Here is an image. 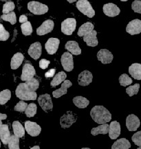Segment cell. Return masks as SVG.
Returning <instances> with one entry per match:
<instances>
[{"instance_id": "cell-1", "label": "cell", "mask_w": 141, "mask_h": 149, "mask_svg": "<svg viewBox=\"0 0 141 149\" xmlns=\"http://www.w3.org/2000/svg\"><path fill=\"white\" fill-rule=\"evenodd\" d=\"M90 116L94 122L99 124H103L110 122L112 114L103 106H95L90 111Z\"/></svg>"}, {"instance_id": "cell-2", "label": "cell", "mask_w": 141, "mask_h": 149, "mask_svg": "<svg viewBox=\"0 0 141 149\" xmlns=\"http://www.w3.org/2000/svg\"><path fill=\"white\" fill-rule=\"evenodd\" d=\"M15 95L18 98L21 100L28 101V100H37V94L35 91H32L30 89L26 83H21L17 87Z\"/></svg>"}, {"instance_id": "cell-3", "label": "cell", "mask_w": 141, "mask_h": 149, "mask_svg": "<svg viewBox=\"0 0 141 149\" xmlns=\"http://www.w3.org/2000/svg\"><path fill=\"white\" fill-rule=\"evenodd\" d=\"M76 6L81 13H82L83 15L88 17L92 18L95 15V11L92 7L88 0H79L77 2Z\"/></svg>"}, {"instance_id": "cell-4", "label": "cell", "mask_w": 141, "mask_h": 149, "mask_svg": "<svg viewBox=\"0 0 141 149\" xmlns=\"http://www.w3.org/2000/svg\"><path fill=\"white\" fill-rule=\"evenodd\" d=\"M28 9L32 13L36 15H41L46 13L48 11V6L39 2V1H30L28 3Z\"/></svg>"}, {"instance_id": "cell-5", "label": "cell", "mask_w": 141, "mask_h": 149, "mask_svg": "<svg viewBox=\"0 0 141 149\" xmlns=\"http://www.w3.org/2000/svg\"><path fill=\"white\" fill-rule=\"evenodd\" d=\"M77 120V115L72 111H67L60 119V124L63 128H70Z\"/></svg>"}, {"instance_id": "cell-6", "label": "cell", "mask_w": 141, "mask_h": 149, "mask_svg": "<svg viewBox=\"0 0 141 149\" xmlns=\"http://www.w3.org/2000/svg\"><path fill=\"white\" fill-rule=\"evenodd\" d=\"M77 22L74 18H68L61 23V32L66 35H71L75 31Z\"/></svg>"}, {"instance_id": "cell-7", "label": "cell", "mask_w": 141, "mask_h": 149, "mask_svg": "<svg viewBox=\"0 0 141 149\" xmlns=\"http://www.w3.org/2000/svg\"><path fill=\"white\" fill-rule=\"evenodd\" d=\"M38 102L41 109L46 113H48L53 110V104L51 97L49 94L41 95L38 97Z\"/></svg>"}, {"instance_id": "cell-8", "label": "cell", "mask_w": 141, "mask_h": 149, "mask_svg": "<svg viewBox=\"0 0 141 149\" xmlns=\"http://www.w3.org/2000/svg\"><path fill=\"white\" fill-rule=\"evenodd\" d=\"M61 62L63 68L66 71L70 72L74 68V61L73 57L70 53L66 52L63 54L61 58Z\"/></svg>"}, {"instance_id": "cell-9", "label": "cell", "mask_w": 141, "mask_h": 149, "mask_svg": "<svg viewBox=\"0 0 141 149\" xmlns=\"http://www.w3.org/2000/svg\"><path fill=\"white\" fill-rule=\"evenodd\" d=\"M35 74H36V71H35L34 66L29 63H26L22 68L21 79L24 81H26L34 77Z\"/></svg>"}, {"instance_id": "cell-10", "label": "cell", "mask_w": 141, "mask_h": 149, "mask_svg": "<svg viewBox=\"0 0 141 149\" xmlns=\"http://www.w3.org/2000/svg\"><path fill=\"white\" fill-rule=\"evenodd\" d=\"M25 130H26L28 135H31L32 137H37L41 133V128L37 123L26 121L25 122Z\"/></svg>"}, {"instance_id": "cell-11", "label": "cell", "mask_w": 141, "mask_h": 149, "mask_svg": "<svg viewBox=\"0 0 141 149\" xmlns=\"http://www.w3.org/2000/svg\"><path fill=\"white\" fill-rule=\"evenodd\" d=\"M126 31L131 35H138L141 33V21L136 19L131 21L126 27Z\"/></svg>"}, {"instance_id": "cell-12", "label": "cell", "mask_w": 141, "mask_h": 149, "mask_svg": "<svg viewBox=\"0 0 141 149\" xmlns=\"http://www.w3.org/2000/svg\"><path fill=\"white\" fill-rule=\"evenodd\" d=\"M140 120L136 115L131 114L126 119V126L129 131H136L140 126Z\"/></svg>"}, {"instance_id": "cell-13", "label": "cell", "mask_w": 141, "mask_h": 149, "mask_svg": "<svg viewBox=\"0 0 141 149\" xmlns=\"http://www.w3.org/2000/svg\"><path fill=\"white\" fill-rule=\"evenodd\" d=\"M55 26V23L51 19L46 20L37 29V34L38 35H44L51 33Z\"/></svg>"}, {"instance_id": "cell-14", "label": "cell", "mask_w": 141, "mask_h": 149, "mask_svg": "<svg viewBox=\"0 0 141 149\" xmlns=\"http://www.w3.org/2000/svg\"><path fill=\"white\" fill-rule=\"evenodd\" d=\"M28 53L32 58L35 60L38 59L41 57L42 53V46L41 43L37 42L31 44L28 51Z\"/></svg>"}, {"instance_id": "cell-15", "label": "cell", "mask_w": 141, "mask_h": 149, "mask_svg": "<svg viewBox=\"0 0 141 149\" xmlns=\"http://www.w3.org/2000/svg\"><path fill=\"white\" fill-rule=\"evenodd\" d=\"M103 13L107 16L114 17L120 14V10L116 4H114L112 3H108L103 6Z\"/></svg>"}, {"instance_id": "cell-16", "label": "cell", "mask_w": 141, "mask_h": 149, "mask_svg": "<svg viewBox=\"0 0 141 149\" xmlns=\"http://www.w3.org/2000/svg\"><path fill=\"white\" fill-rule=\"evenodd\" d=\"M92 79H93V75H92V72L89 70H84L79 74L78 82L80 86H86L92 83Z\"/></svg>"}, {"instance_id": "cell-17", "label": "cell", "mask_w": 141, "mask_h": 149, "mask_svg": "<svg viewBox=\"0 0 141 149\" xmlns=\"http://www.w3.org/2000/svg\"><path fill=\"white\" fill-rule=\"evenodd\" d=\"M113 57L112 53L107 49L100 50L97 53L98 60L101 61L103 64H110L113 60Z\"/></svg>"}, {"instance_id": "cell-18", "label": "cell", "mask_w": 141, "mask_h": 149, "mask_svg": "<svg viewBox=\"0 0 141 149\" xmlns=\"http://www.w3.org/2000/svg\"><path fill=\"white\" fill-rule=\"evenodd\" d=\"M59 44H60V40L59 39L50 38L45 44L46 51L50 55H53V54L56 53L59 48Z\"/></svg>"}, {"instance_id": "cell-19", "label": "cell", "mask_w": 141, "mask_h": 149, "mask_svg": "<svg viewBox=\"0 0 141 149\" xmlns=\"http://www.w3.org/2000/svg\"><path fill=\"white\" fill-rule=\"evenodd\" d=\"M108 133L110 139H116L120 135V125L117 121H114L111 122L109 125Z\"/></svg>"}, {"instance_id": "cell-20", "label": "cell", "mask_w": 141, "mask_h": 149, "mask_svg": "<svg viewBox=\"0 0 141 149\" xmlns=\"http://www.w3.org/2000/svg\"><path fill=\"white\" fill-rule=\"evenodd\" d=\"M97 32L93 30L87 35H84L83 37V41L86 42L87 45L88 46H92V47H95L98 45L99 42H98L97 37H96Z\"/></svg>"}, {"instance_id": "cell-21", "label": "cell", "mask_w": 141, "mask_h": 149, "mask_svg": "<svg viewBox=\"0 0 141 149\" xmlns=\"http://www.w3.org/2000/svg\"><path fill=\"white\" fill-rule=\"evenodd\" d=\"M72 86V83L70 80H64L63 81L62 84H61V88L57 89V90L53 91V97L55 98H59L61 97V96H63L64 95L67 94V89L70 87H71Z\"/></svg>"}, {"instance_id": "cell-22", "label": "cell", "mask_w": 141, "mask_h": 149, "mask_svg": "<svg viewBox=\"0 0 141 149\" xmlns=\"http://www.w3.org/2000/svg\"><path fill=\"white\" fill-rule=\"evenodd\" d=\"M11 134L7 124H1L0 126V140L4 145L8 144Z\"/></svg>"}, {"instance_id": "cell-23", "label": "cell", "mask_w": 141, "mask_h": 149, "mask_svg": "<svg viewBox=\"0 0 141 149\" xmlns=\"http://www.w3.org/2000/svg\"><path fill=\"white\" fill-rule=\"evenodd\" d=\"M65 48L72 55H79L81 53V49L79 47V44L75 41H68L65 45Z\"/></svg>"}, {"instance_id": "cell-24", "label": "cell", "mask_w": 141, "mask_h": 149, "mask_svg": "<svg viewBox=\"0 0 141 149\" xmlns=\"http://www.w3.org/2000/svg\"><path fill=\"white\" fill-rule=\"evenodd\" d=\"M24 59V56L21 53H17L11 59L10 66L12 70L17 69L21 66Z\"/></svg>"}, {"instance_id": "cell-25", "label": "cell", "mask_w": 141, "mask_h": 149, "mask_svg": "<svg viewBox=\"0 0 141 149\" xmlns=\"http://www.w3.org/2000/svg\"><path fill=\"white\" fill-rule=\"evenodd\" d=\"M129 72L135 79H141V65L138 63L131 64L129 67Z\"/></svg>"}, {"instance_id": "cell-26", "label": "cell", "mask_w": 141, "mask_h": 149, "mask_svg": "<svg viewBox=\"0 0 141 149\" xmlns=\"http://www.w3.org/2000/svg\"><path fill=\"white\" fill-rule=\"evenodd\" d=\"M12 130H13L14 135L16 137L21 138L25 135V128L19 121H15L12 124Z\"/></svg>"}, {"instance_id": "cell-27", "label": "cell", "mask_w": 141, "mask_h": 149, "mask_svg": "<svg viewBox=\"0 0 141 149\" xmlns=\"http://www.w3.org/2000/svg\"><path fill=\"white\" fill-rule=\"evenodd\" d=\"M130 147V142L127 139L121 138L115 141L112 145V149H129Z\"/></svg>"}, {"instance_id": "cell-28", "label": "cell", "mask_w": 141, "mask_h": 149, "mask_svg": "<svg viewBox=\"0 0 141 149\" xmlns=\"http://www.w3.org/2000/svg\"><path fill=\"white\" fill-rule=\"evenodd\" d=\"M67 77V74L66 72H64V71H61L57 73V74H55V76L54 77L53 79L52 80L51 83H50V86L52 88H55L57 86H58L63 82L64 80H66Z\"/></svg>"}, {"instance_id": "cell-29", "label": "cell", "mask_w": 141, "mask_h": 149, "mask_svg": "<svg viewBox=\"0 0 141 149\" xmlns=\"http://www.w3.org/2000/svg\"><path fill=\"white\" fill-rule=\"evenodd\" d=\"M94 29V26L91 22H86L81 26L78 31V35L79 37H83L87 35L91 31H92Z\"/></svg>"}, {"instance_id": "cell-30", "label": "cell", "mask_w": 141, "mask_h": 149, "mask_svg": "<svg viewBox=\"0 0 141 149\" xmlns=\"http://www.w3.org/2000/svg\"><path fill=\"white\" fill-rule=\"evenodd\" d=\"M73 103L79 109H85L90 104V101L84 97L77 96L73 98Z\"/></svg>"}, {"instance_id": "cell-31", "label": "cell", "mask_w": 141, "mask_h": 149, "mask_svg": "<svg viewBox=\"0 0 141 149\" xmlns=\"http://www.w3.org/2000/svg\"><path fill=\"white\" fill-rule=\"evenodd\" d=\"M108 128L109 125L106 124H101L96 128H93L91 130V134L93 136H96L99 134H102V135H106L108 133Z\"/></svg>"}, {"instance_id": "cell-32", "label": "cell", "mask_w": 141, "mask_h": 149, "mask_svg": "<svg viewBox=\"0 0 141 149\" xmlns=\"http://www.w3.org/2000/svg\"><path fill=\"white\" fill-rule=\"evenodd\" d=\"M11 98V92L8 89H6L0 93V104L4 105Z\"/></svg>"}, {"instance_id": "cell-33", "label": "cell", "mask_w": 141, "mask_h": 149, "mask_svg": "<svg viewBox=\"0 0 141 149\" xmlns=\"http://www.w3.org/2000/svg\"><path fill=\"white\" fill-rule=\"evenodd\" d=\"M9 149H20L19 148V138L15 135H10L8 142Z\"/></svg>"}, {"instance_id": "cell-34", "label": "cell", "mask_w": 141, "mask_h": 149, "mask_svg": "<svg viewBox=\"0 0 141 149\" xmlns=\"http://www.w3.org/2000/svg\"><path fill=\"white\" fill-rule=\"evenodd\" d=\"M37 107L36 104L31 103L28 104L26 109L24 112H25V114L28 117H32L37 113Z\"/></svg>"}, {"instance_id": "cell-35", "label": "cell", "mask_w": 141, "mask_h": 149, "mask_svg": "<svg viewBox=\"0 0 141 149\" xmlns=\"http://www.w3.org/2000/svg\"><path fill=\"white\" fill-rule=\"evenodd\" d=\"M0 17H1V19L4 20V21L9 22L12 25L15 24L17 22L16 15L13 11H11V12L8 13L7 14H3V15H1Z\"/></svg>"}, {"instance_id": "cell-36", "label": "cell", "mask_w": 141, "mask_h": 149, "mask_svg": "<svg viewBox=\"0 0 141 149\" xmlns=\"http://www.w3.org/2000/svg\"><path fill=\"white\" fill-rule=\"evenodd\" d=\"M21 29L23 35H26V36L30 35L32 33V27L30 22H26L22 24L21 25Z\"/></svg>"}, {"instance_id": "cell-37", "label": "cell", "mask_w": 141, "mask_h": 149, "mask_svg": "<svg viewBox=\"0 0 141 149\" xmlns=\"http://www.w3.org/2000/svg\"><path fill=\"white\" fill-rule=\"evenodd\" d=\"M25 83L27 85V86L32 91H37L39 87V81L37 79H35L34 77L31 79L28 80Z\"/></svg>"}, {"instance_id": "cell-38", "label": "cell", "mask_w": 141, "mask_h": 149, "mask_svg": "<svg viewBox=\"0 0 141 149\" xmlns=\"http://www.w3.org/2000/svg\"><path fill=\"white\" fill-rule=\"evenodd\" d=\"M119 83L122 86H127L132 84L133 81L127 74H122L119 77Z\"/></svg>"}, {"instance_id": "cell-39", "label": "cell", "mask_w": 141, "mask_h": 149, "mask_svg": "<svg viewBox=\"0 0 141 149\" xmlns=\"http://www.w3.org/2000/svg\"><path fill=\"white\" fill-rule=\"evenodd\" d=\"M139 88H140V84H135L134 85L130 86L126 88V93L129 95V96L132 97L134 95L138 94Z\"/></svg>"}, {"instance_id": "cell-40", "label": "cell", "mask_w": 141, "mask_h": 149, "mask_svg": "<svg viewBox=\"0 0 141 149\" xmlns=\"http://www.w3.org/2000/svg\"><path fill=\"white\" fill-rule=\"evenodd\" d=\"M15 3L12 1H7L3 6L2 12L3 14H7L11 11L14 10Z\"/></svg>"}, {"instance_id": "cell-41", "label": "cell", "mask_w": 141, "mask_h": 149, "mask_svg": "<svg viewBox=\"0 0 141 149\" xmlns=\"http://www.w3.org/2000/svg\"><path fill=\"white\" fill-rule=\"evenodd\" d=\"M10 34L3 26L1 24H0V40L1 41H6L9 38Z\"/></svg>"}, {"instance_id": "cell-42", "label": "cell", "mask_w": 141, "mask_h": 149, "mask_svg": "<svg viewBox=\"0 0 141 149\" xmlns=\"http://www.w3.org/2000/svg\"><path fill=\"white\" fill-rule=\"evenodd\" d=\"M27 106H28V104L26 102H25L24 100H22V101H20L17 104V105L14 108V110L15 111L20 112V113H23V112L25 111Z\"/></svg>"}, {"instance_id": "cell-43", "label": "cell", "mask_w": 141, "mask_h": 149, "mask_svg": "<svg viewBox=\"0 0 141 149\" xmlns=\"http://www.w3.org/2000/svg\"><path fill=\"white\" fill-rule=\"evenodd\" d=\"M131 139L133 141L135 144L137 145V146L140 147L141 146V131L137 132L133 135L132 137H131Z\"/></svg>"}, {"instance_id": "cell-44", "label": "cell", "mask_w": 141, "mask_h": 149, "mask_svg": "<svg viewBox=\"0 0 141 149\" xmlns=\"http://www.w3.org/2000/svg\"><path fill=\"white\" fill-rule=\"evenodd\" d=\"M131 8L134 12L138 13H141V1L140 0H136L133 1L131 4Z\"/></svg>"}, {"instance_id": "cell-45", "label": "cell", "mask_w": 141, "mask_h": 149, "mask_svg": "<svg viewBox=\"0 0 141 149\" xmlns=\"http://www.w3.org/2000/svg\"><path fill=\"white\" fill-rule=\"evenodd\" d=\"M50 64V61L49 60H47L46 59H42L39 61V67L41 69H46Z\"/></svg>"}, {"instance_id": "cell-46", "label": "cell", "mask_w": 141, "mask_h": 149, "mask_svg": "<svg viewBox=\"0 0 141 149\" xmlns=\"http://www.w3.org/2000/svg\"><path fill=\"white\" fill-rule=\"evenodd\" d=\"M55 72H56V68H54L52 69H50L48 72H46L45 73V77L46 78H50L53 77L55 74Z\"/></svg>"}, {"instance_id": "cell-47", "label": "cell", "mask_w": 141, "mask_h": 149, "mask_svg": "<svg viewBox=\"0 0 141 149\" xmlns=\"http://www.w3.org/2000/svg\"><path fill=\"white\" fill-rule=\"evenodd\" d=\"M28 22V17L26 15H22L20 16L19 17V22L20 23H25V22Z\"/></svg>"}, {"instance_id": "cell-48", "label": "cell", "mask_w": 141, "mask_h": 149, "mask_svg": "<svg viewBox=\"0 0 141 149\" xmlns=\"http://www.w3.org/2000/svg\"><path fill=\"white\" fill-rule=\"evenodd\" d=\"M7 118V115L6 114H2V113H0V126L2 124V122L1 121L3 120H6Z\"/></svg>"}, {"instance_id": "cell-49", "label": "cell", "mask_w": 141, "mask_h": 149, "mask_svg": "<svg viewBox=\"0 0 141 149\" xmlns=\"http://www.w3.org/2000/svg\"><path fill=\"white\" fill-rule=\"evenodd\" d=\"M30 149H40V147L39 146H35L32 147Z\"/></svg>"}, {"instance_id": "cell-50", "label": "cell", "mask_w": 141, "mask_h": 149, "mask_svg": "<svg viewBox=\"0 0 141 149\" xmlns=\"http://www.w3.org/2000/svg\"><path fill=\"white\" fill-rule=\"evenodd\" d=\"M67 1H68L69 3H73V2H75V1H77V0H67Z\"/></svg>"}, {"instance_id": "cell-51", "label": "cell", "mask_w": 141, "mask_h": 149, "mask_svg": "<svg viewBox=\"0 0 141 149\" xmlns=\"http://www.w3.org/2000/svg\"><path fill=\"white\" fill-rule=\"evenodd\" d=\"M81 149H90V148H82Z\"/></svg>"}, {"instance_id": "cell-52", "label": "cell", "mask_w": 141, "mask_h": 149, "mask_svg": "<svg viewBox=\"0 0 141 149\" xmlns=\"http://www.w3.org/2000/svg\"><path fill=\"white\" fill-rule=\"evenodd\" d=\"M120 1H127V0H120Z\"/></svg>"}, {"instance_id": "cell-53", "label": "cell", "mask_w": 141, "mask_h": 149, "mask_svg": "<svg viewBox=\"0 0 141 149\" xmlns=\"http://www.w3.org/2000/svg\"><path fill=\"white\" fill-rule=\"evenodd\" d=\"M0 148H1V140H0Z\"/></svg>"}, {"instance_id": "cell-54", "label": "cell", "mask_w": 141, "mask_h": 149, "mask_svg": "<svg viewBox=\"0 0 141 149\" xmlns=\"http://www.w3.org/2000/svg\"><path fill=\"white\" fill-rule=\"evenodd\" d=\"M137 149H141V148H140V147H138V148H137Z\"/></svg>"}]
</instances>
